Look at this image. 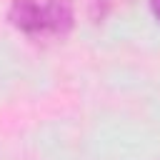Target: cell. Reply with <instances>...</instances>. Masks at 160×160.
<instances>
[{
	"label": "cell",
	"mask_w": 160,
	"mask_h": 160,
	"mask_svg": "<svg viewBox=\"0 0 160 160\" xmlns=\"http://www.w3.org/2000/svg\"><path fill=\"white\" fill-rule=\"evenodd\" d=\"M8 20L28 38H65L75 25L70 0H12Z\"/></svg>",
	"instance_id": "obj_1"
},
{
	"label": "cell",
	"mask_w": 160,
	"mask_h": 160,
	"mask_svg": "<svg viewBox=\"0 0 160 160\" xmlns=\"http://www.w3.org/2000/svg\"><path fill=\"white\" fill-rule=\"evenodd\" d=\"M150 8H152V15H155L158 22H160V0H150Z\"/></svg>",
	"instance_id": "obj_2"
}]
</instances>
